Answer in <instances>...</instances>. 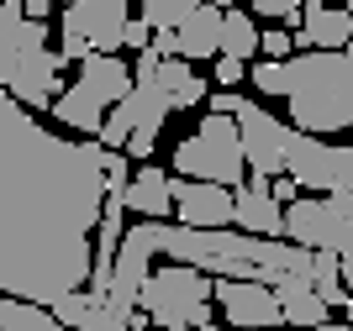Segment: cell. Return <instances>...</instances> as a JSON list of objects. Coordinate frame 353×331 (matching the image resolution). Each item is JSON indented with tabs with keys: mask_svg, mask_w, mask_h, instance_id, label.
Segmentation results:
<instances>
[{
	"mask_svg": "<svg viewBox=\"0 0 353 331\" xmlns=\"http://www.w3.org/2000/svg\"><path fill=\"white\" fill-rule=\"evenodd\" d=\"M195 6H206V0H143V16H137V21H143L148 32H174Z\"/></svg>",
	"mask_w": 353,
	"mask_h": 331,
	"instance_id": "cell-22",
	"label": "cell"
},
{
	"mask_svg": "<svg viewBox=\"0 0 353 331\" xmlns=\"http://www.w3.org/2000/svg\"><path fill=\"white\" fill-rule=\"evenodd\" d=\"M311 331H353V326H348V321H343V326H338V321H322V326H311Z\"/></svg>",
	"mask_w": 353,
	"mask_h": 331,
	"instance_id": "cell-34",
	"label": "cell"
},
{
	"mask_svg": "<svg viewBox=\"0 0 353 331\" xmlns=\"http://www.w3.org/2000/svg\"><path fill=\"white\" fill-rule=\"evenodd\" d=\"M269 195H274V205H290L295 195H301V184H295L290 173H274V179H269Z\"/></svg>",
	"mask_w": 353,
	"mask_h": 331,
	"instance_id": "cell-27",
	"label": "cell"
},
{
	"mask_svg": "<svg viewBox=\"0 0 353 331\" xmlns=\"http://www.w3.org/2000/svg\"><path fill=\"white\" fill-rule=\"evenodd\" d=\"M153 142H159V137H148V131H132V137L121 142V153H127V158H153Z\"/></svg>",
	"mask_w": 353,
	"mask_h": 331,
	"instance_id": "cell-29",
	"label": "cell"
},
{
	"mask_svg": "<svg viewBox=\"0 0 353 331\" xmlns=\"http://www.w3.org/2000/svg\"><path fill=\"white\" fill-rule=\"evenodd\" d=\"M48 37V32H43ZM43 37H32L27 47H21V58H16V69H11V79H6V95H11L21 111H48L53 105V95L63 89V58L53 53V47L43 43Z\"/></svg>",
	"mask_w": 353,
	"mask_h": 331,
	"instance_id": "cell-8",
	"label": "cell"
},
{
	"mask_svg": "<svg viewBox=\"0 0 353 331\" xmlns=\"http://www.w3.org/2000/svg\"><path fill=\"white\" fill-rule=\"evenodd\" d=\"M74 89H85V95L101 105V111H111V105H117L121 95L132 89V69L121 63V53H90L85 63H79Z\"/></svg>",
	"mask_w": 353,
	"mask_h": 331,
	"instance_id": "cell-14",
	"label": "cell"
},
{
	"mask_svg": "<svg viewBox=\"0 0 353 331\" xmlns=\"http://www.w3.org/2000/svg\"><path fill=\"white\" fill-rule=\"evenodd\" d=\"M169 111H174V105L163 100V89L153 85V79H137V85L127 89L117 105H111V116H105L101 131H95V142L111 147V153H121V142H127L132 131H148V137H159L163 121H169Z\"/></svg>",
	"mask_w": 353,
	"mask_h": 331,
	"instance_id": "cell-7",
	"label": "cell"
},
{
	"mask_svg": "<svg viewBox=\"0 0 353 331\" xmlns=\"http://www.w3.org/2000/svg\"><path fill=\"white\" fill-rule=\"evenodd\" d=\"M259 16H274V21H290V27H301V6L306 0H248Z\"/></svg>",
	"mask_w": 353,
	"mask_h": 331,
	"instance_id": "cell-24",
	"label": "cell"
},
{
	"mask_svg": "<svg viewBox=\"0 0 353 331\" xmlns=\"http://www.w3.org/2000/svg\"><path fill=\"white\" fill-rule=\"evenodd\" d=\"M201 331H216V326H201Z\"/></svg>",
	"mask_w": 353,
	"mask_h": 331,
	"instance_id": "cell-38",
	"label": "cell"
},
{
	"mask_svg": "<svg viewBox=\"0 0 353 331\" xmlns=\"http://www.w3.org/2000/svg\"><path fill=\"white\" fill-rule=\"evenodd\" d=\"M343 310H348V326H353V295H348V300H343Z\"/></svg>",
	"mask_w": 353,
	"mask_h": 331,
	"instance_id": "cell-35",
	"label": "cell"
},
{
	"mask_svg": "<svg viewBox=\"0 0 353 331\" xmlns=\"http://www.w3.org/2000/svg\"><path fill=\"white\" fill-rule=\"evenodd\" d=\"M105 147L59 137L0 89V295L53 305L90 284Z\"/></svg>",
	"mask_w": 353,
	"mask_h": 331,
	"instance_id": "cell-1",
	"label": "cell"
},
{
	"mask_svg": "<svg viewBox=\"0 0 353 331\" xmlns=\"http://www.w3.org/2000/svg\"><path fill=\"white\" fill-rule=\"evenodd\" d=\"M174 173L179 179H201V184H221L237 189L248 179V163H243V142H237L232 116H211L174 147Z\"/></svg>",
	"mask_w": 353,
	"mask_h": 331,
	"instance_id": "cell-4",
	"label": "cell"
},
{
	"mask_svg": "<svg viewBox=\"0 0 353 331\" xmlns=\"http://www.w3.org/2000/svg\"><path fill=\"white\" fill-rule=\"evenodd\" d=\"M0 6H6V0H0Z\"/></svg>",
	"mask_w": 353,
	"mask_h": 331,
	"instance_id": "cell-40",
	"label": "cell"
},
{
	"mask_svg": "<svg viewBox=\"0 0 353 331\" xmlns=\"http://www.w3.org/2000/svg\"><path fill=\"white\" fill-rule=\"evenodd\" d=\"M237 100H243L237 89H216V95H211V116H232V111H237Z\"/></svg>",
	"mask_w": 353,
	"mask_h": 331,
	"instance_id": "cell-31",
	"label": "cell"
},
{
	"mask_svg": "<svg viewBox=\"0 0 353 331\" xmlns=\"http://www.w3.org/2000/svg\"><path fill=\"white\" fill-rule=\"evenodd\" d=\"M232 127H237V142H243V163L253 173H264V179L285 173V131H290L285 121H274L264 105H253V100H237Z\"/></svg>",
	"mask_w": 353,
	"mask_h": 331,
	"instance_id": "cell-9",
	"label": "cell"
},
{
	"mask_svg": "<svg viewBox=\"0 0 353 331\" xmlns=\"http://www.w3.org/2000/svg\"><path fill=\"white\" fill-rule=\"evenodd\" d=\"M290 47H295L290 27H269V32H259V53H264L269 63H285V58H290Z\"/></svg>",
	"mask_w": 353,
	"mask_h": 331,
	"instance_id": "cell-23",
	"label": "cell"
},
{
	"mask_svg": "<svg viewBox=\"0 0 353 331\" xmlns=\"http://www.w3.org/2000/svg\"><path fill=\"white\" fill-rule=\"evenodd\" d=\"M343 11H348V16H353V0H343Z\"/></svg>",
	"mask_w": 353,
	"mask_h": 331,
	"instance_id": "cell-37",
	"label": "cell"
},
{
	"mask_svg": "<svg viewBox=\"0 0 353 331\" xmlns=\"http://www.w3.org/2000/svg\"><path fill=\"white\" fill-rule=\"evenodd\" d=\"M338 263H343V284H348V295H353V221H348V231H343V242H338Z\"/></svg>",
	"mask_w": 353,
	"mask_h": 331,
	"instance_id": "cell-28",
	"label": "cell"
},
{
	"mask_svg": "<svg viewBox=\"0 0 353 331\" xmlns=\"http://www.w3.org/2000/svg\"><path fill=\"white\" fill-rule=\"evenodd\" d=\"M127 331H153V326H148V316H143V310H137V316L127 321Z\"/></svg>",
	"mask_w": 353,
	"mask_h": 331,
	"instance_id": "cell-33",
	"label": "cell"
},
{
	"mask_svg": "<svg viewBox=\"0 0 353 331\" xmlns=\"http://www.w3.org/2000/svg\"><path fill=\"white\" fill-rule=\"evenodd\" d=\"M285 100L290 121L306 137L353 127V58L343 53H290L285 58Z\"/></svg>",
	"mask_w": 353,
	"mask_h": 331,
	"instance_id": "cell-2",
	"label": "cell"
},
{
	"mask_svg": "<svg viewBox=\"0 0 353 331\" xmlns=\"http://www.w3.org/2000/svg\"><path fill=\"white\" fill-rule=\"evenodd\" d=\"M132 11L127 0H69L59 16V58L63 63H85L90 53H121V32H127Z\"/></svg>",
	"mask_w": 353,
	"mask_h": 331,
	"instance_id": "cell-5",
	"label": "cell"
},
{
	"mask_svg": "<svg viewBox=\"0 0 353 331\" xmlns=\"http://www.w3.org/2000/svg\"><path fill=\"white\" fill-rule=\"evenodd\" d=\"M348 221H353V195L348 189H327V195H306V200L295 195L285 221H280V237L316 253V247H338Z\"/></svg>",
	"mask_w": 353,
	"mask_h": 331,
	"instance_id": "cell-6",
	"label": "cell"
},
{
	"mask_svg": "<svg viewBox=\"0 0 353 331\" xmlns=\"http://www.w3.org/2000/svg\"><path fill=\"white\" fill-rule=\"evenodd\" d=\"M216 47H221V11L206 0V6H195L174 27V58L201 63V58H216Z\"/></svg>",
	"mask_w": 353,
	"mask_h": 331,
	"instance_id": "cell-16",
	"label": "cell"
},
{
	"mask_svg": "<svg viewBox=\"0 0 353 331\" xmlns=\"http://www.w3.org/2000/svg\"><path fill=\"white\" fill-rule=\"evenodd\" d=\"M311 289L322 295V305H327V310L348 300V284H343V263H338V247H316V253H311Z\"/></svg>",
	"mask_w": 353,
	"mask_h": 331,
	"instance_id": "cell-20",
	"label": "cell"
},
{
	"mask_svg": "<svg viewBox=\"0 0 353 331\" xmlns=\"http://www.w3.org/2000/svg\"><path fill=\"white\" fill-rule=\"evenodd\" d=\"M306 6H332V0H306Z\"/></svg>",
	"mask_w": 353,
	"mask_h": 331,
	"instance_id": "cell-36",
	"label": "cell"
},
{
	"mask_svg": "<svg viewBox=\"0 0 353 331\" xmlns=\"http://www.w3.org/2000/svg\"><path fill=\"white\" fill-rule=\"evenodd\" d=\"M280 221H285V211L274 205L264 173H253V179H243L232 189V226L237 231H248V237H280Z\"/></svg>",
	"mask_w": 353,
	"mask_h": 331,
	"instance_id": "cell-12",
	"label": "cell"
},
{
	"mask_svg": "<svg viewBox=\"0 0 353 331\" xmlns=\"http://www.w3.org/2000/svg\"><path fill=\"white\" fill-rule=\"evenodd\" d=\"M301 53H338L353 43V16L343 6H301Z\"/></svg>",
	"mask_w": 353,
	"mask_h": 331,
	"instance_id": "cell-13",
	"label": "cell"
},
{
	"mask_svg": "<svg viewBox=\"0 0 353 331\" xmlns=\"http://www.w3.org/2000/svg\"><path fill=\"white\" fill-rule=\"evenodd\" d=\"M232 331H248V326H232Z\"/></svg>",
	"mask_w": 353,
	"mask_h": 331,
	"instance_id": "cell-39",
	"label": "cell"
},
{
	"mask_svg": "<svg viewBox=\"0 0 353 331\" xmlns=\"http://www.w3.org/2000/svg\"><path fill=\"white\" fill-rule=\"evenodd\" d=\"M16 6H21L27 21H48V11H53V0H16Z\"/></svg>",
	"mask_w": 353,
	"mask_h": 331,
	"instance_id": "cell-32",
	"label": "cell"
},
{
	"mask_svg": "<svg viewBox=\"0 0 353 331\" xmlns=\"http://www.w3.org/2000/svg\"><path fill=\"white\" fill-rule=\"evenodd\" d=\"M221 58H243L248 63L253 53H259V27H253V16L248 11H221V47H216Z\"/></svg>",
	"mask_w": 353,
	"mask_h": 331,
	"instance_id": "cell-21",
	"label": "cell"
},
{
	"mask_svg": "<svg viewBox=\"0 0 353 331\" xmlns=\"http://www.w3.org/2000/svg\"><path fill=\"white\" fill-rule=\"evenodd\" d=\"M274 300H280L285 326H295V331H311V326H322V321H332L322 295L311 289V279H280V284H274Z\"/></svg>",
	"mask_w": 353,
	"mask_h": 331,
	"instance_id": "cell-17",
	"label": "cell"
},
{
	"mask_svg": "<svg viewBox=\"0 0 353 331\" xmlns=\"http://www.w3.org/2000/svg\"><path fill=\"white\" fill-rule=\"evenodd\" d=\"M243 74H248V63H243V58H221V53H216V85H221V89H232Z\"/></svg>",
	"mask_w": 353,
	"mask_h": 331,
	"instance_id": "cell-26",
	"label": "cell"
},
{
	"mask_svg": "<svg viewBox=\"0 0 353 331\" xmlns=\"http://www.w3.org/2000/svg\"><path fill=\"white\" fill-rule=\"evenodd\" d=\"M121 184H127V153H111V147H105V195L121 189Z\"/></svg>",
	"mask_w": 353,
	"mask_h": 331,
	"instance_id": "cell-25",
	"label": "cell"
},
{
	"mask_svg": "<svg viewBox=\"0 0 353 331\" xmlns=\"http://www.w3.org/2000/svg\"><path fill=\"white\" fill-rule=\"evenodd\" d=\"M148 37H153V32H148L143 21L132 16V21H127V32H121V47H132V53H143V47H148Z\"/></svg>",
	"mask_w": 353,
	"mask_h": 331,
	"instance_id": "cell-30",
	"label": "cell"
},
{
	"mask_svg": "<svg viewBox=\"0 0 353 331\" xmlns=\"http://www.w3.org/2000/svg\"><path fill=\"white\" fill-rule=\"evenodd\" d=\"M174 200V226H195V231H221L232 226V189L221 184H201V179H174L169 184Z\"/></svg>",
	"mask_w": 353,
	"mask_h": 331,
	"instance_id": "cell-11",
	"label": "cell"
},
{
	"mask_svg": "<svg viewBox=\"0 0 353 331\" xmlns=\"http://www.w3.org/2000/svg\"><path fill=\"white\" fill-rule=\"evenodd\" d=\"M211 300H216V310L232 321V326H248V331H274V326H285L280 300H274V289H264V284L211 279Z\"/></svg>",
	"mask_w": 353,
	"mask_h": 331,
	"instance_id": "cell-10",
	"label": "cell"
},
{
	"mask_svg": "<svg viewBox=\"0 0 353 331\" xmlns=\"http://www.w3.org/2000/svg\"><path fill=\"white\" fill-rule=\"evenodd\" d=\"M169 184H174V179H169L159 163H143V169H137L132 179L117 189V195H121V211H137L143 221H163V216H174Z\"/></svg>",
	"mask_w": 353,
	"mask_h": 331,
	"instance_id": "cell-15",
	"label": "cell"
},
{
	"mask_svg": "<svg viewBox=\"0 0 353 331\" xmlns=\"http://www.w3.org/2000/svg\"><path fill=\"white\" fill-rule=\"evenodd\" d=\"M137 310L159 331H201L211 326V279L190 263H163L143 279Z\"/></svg>",
	"mask_w": 353,
	"mask_h": 331,
	"instance_id": "cell-3",
	"label": "cell"
},
{
	"mask_svg": "<svg viewBox=\"0 0 353 331\" xmlns=\"http://www.w3.org/2000/svg\"><path fill=\"white\" fill-rule=\"evenodd\" d=\"M48 111H53V121H59V127L79 131V137H95V131H101V121H105V111L90 100L85 89H74V85H69V89H59Z\"/></svg>",
	"mask_w": 353,
	"mask_h": 331,
	"instance_id": "cell-19",
	"label": "cell"
},
{
	"mask_svg": "<svg viewBox=\"0 0 353 331\" xmlns=\"http://www.w3.org/2000/svg\"><path fill=\"white\" fill-rule=\"evenodd\" d=\"M153 85L163 89V100L174 105V111H190V105L206 100V79L185 63V58H159V69H153Z\"/></svg>",
	"mask_w": 353,
	"mask_h": 331,
	"instance_id": "cell-18",
	"label": "cell"
}]
</instances>
